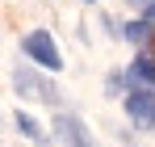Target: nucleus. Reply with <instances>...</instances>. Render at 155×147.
<instances>
[{
	"instance_id": "1",
	"label": "nucleus",
	"mask_w": 155,
	"mask_h": 147,
	"mask_svg": "<svg viewBox=\"0 0 155 147\" xmlns=\"http://www.w3.org/2000/svg\"><path fill=\"white\" fill-rule=\"evenodd\" d=\"M21 50H25L29 63H38L42 72H59V67H63V59H59V46H54L51 29H29L25 38H21Z\"/></svg>"
},
{
	"instance_id": "2",
	"label": "nucleus",
	"mask_w": 155,
	"mask_h": 147,
	"mask_svg": "<svg viewBox=\"0 0 155 147\" xmlns=\"http://www.w3.org/2000/svg\"><path fill=\"white\" fill-rule=\"evenodd\" d=\"M13 84H17V93L29 97V101H46V105L59 101V88H54L51 80H42L34 67H17V72H13Z\"/></svg>"
},
{
	"instance_id": "3",
	"label": "nucleus",
	"mask_w": 155,
	"mask_h": 147,
	"mask_svg": "<svg viewBox=\"0 0 155 147\" xmlns=\"http://www.w3.org/2000/svg\"><path fill=\"white\" fill-rule=\"evenodd\" d=\"M126 114L134 126H143V130H151L155 126V88H130L126 93Z\"/></svg>"
},
{
	"instance_id": "4",
	"label": "nucleus",
	"mask_w": 155,
	"mask_h": 147,
	"mask_svg": "<svg viewBox=\"0 0 155 147\" xmlns=\"http://www.w3.org/2000/svg\"><path fill=\"white\" fill-rule=\"evenodd\" d=\"M54 135H59L63 147H97L92 135H88V126L80 122L76 114H59V118H54Z\"/></svg>"
},
{
	"instance_id": "5",
	"label": "nucleus",
	"mask_w": 155,
	"mask_h": 147,
	"mask_svg": "<svg viewBox=\"0 0 155 147\" xmlns=\"http://www.w3.org/2000/svg\"><path fill=\"white\" fill-rule=\"evenodd\" d=\"M130 80L134 84H143V88H155V55H138L134 63H130Z\"/></svg>"
},
{
	"instance_id": "6",
	"label": "nucleus",
	"mask_w": 155,
	"mask_h": 147,
	"mask_svg": "<svg viewBox=\"0 0 155 147\" xmlns=\"http://www.w3.org/2000/svg\"><path fill=\"white\" fill-rule=\"evenodd\" d=\"M122 34H126V38L134 42V46H147V42L155 38V25L147 21V17H138V21H130L126 29H122Z\"/></svg>"
},
{
	"instance_id": "7",
	"label": "nucleus",
	"mask_w": 155,
	"mask_h": 147,
	"mask_svg": "<svg viewBox=\"0 0 155 147\" xmlns=\"http://www.w3.org/2000/svg\"><path fill=\"white\" fill-rule=\"evenodd\" d=\"M17 130H21V135H25V139H34V143H42V126L34 122V118H29V114H17Z\"/></svg>"
},
{
	"instance_id": "8",
	"label": "nucleus",
	"mask_w": 155,
	"mask_h": 147,
	"mask_svg": "<svg viewBox=\"0 0 155 147\" xmlns=\"http://www.w3.org/2000/svg\"><path fill=\"white\" fill-rule=\"evenodd\" d=\"M147 21H155V0H147V13H143Z\"/></svg>"
},
{
	"instance_id": "9",
	"label": "nucleus",
	"mask_w": 155,
	"mask_h": 147,
	"mask_svg": "<svg viewBox=\"0 0 155 147\" xmlns=\"http://www.w3.org/2000/svg\"><path fill=\"white\" fill-rule=\"evenodd\" d=\"M88 4H92V0H88Z\"/></svg>"
}]
</instances>
